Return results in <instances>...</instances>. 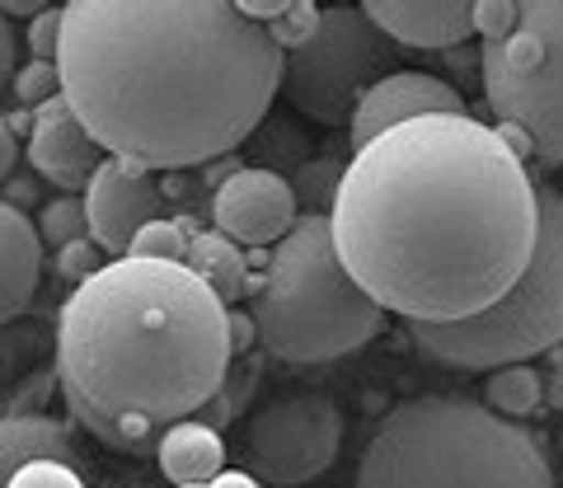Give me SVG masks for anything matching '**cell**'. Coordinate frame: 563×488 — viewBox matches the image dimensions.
<instances>
[{"label":"cell","mask_w":563,"mask_h":488,"mask_svg":"<svg viewBox=\"0 0 563 488\" xmlns=\"http://www.w3.org/2000/svg\"><path fill=\"white\" fill-rule=\"evenodd\" d=\"M333 244L385 315L455 324L517 287L536 254L540 188L474 113H437L352 151L329 202Z\"/></svg>","instance_id":"obj_1"},{"label":"cell","mask_w":563,"mask_h":488,"mask_svg":"<svg viewBox=\"0 0 563 488\" xmlns=\"http://www.w3.org/2000/svg\"><path fill=\"white\" fill-rule=\"evenodd\" d=\"M62 95L95 142L146 169L244 146L282 90V52L231 0H66Z\"/></svg>","instance_id":"obj_2"},{"label":"cell","mask_w":563,"mask_h":488,"mask_svg":"<svg viewBox=\"0 0 563 488\" xmlns=\"http://www.w3.org/2000/svg\"><path fill=\"white\" fill-rule=\"evenodd\" d=\"M231 362V310L188 264L109 258L57 310L62 399L122 456H155L169 423L221 395Z\"/></svg>","instance_id":"obj_3"},{"label":"cell","mask_w":563,"mask_h":488,"mask_svg":"<svg viewBox=\"0 0 563 488\" xmlns=\"http://www.w3.org/2000/svg\"><path fill=\"white\" fill-rule=\"evenodd\" d=\"M357 488H559V479L526 423L465 395H418L376 423Z\"/></svg>","instance_id":"obj_4"},{"label":"cell","mask_w":563,"mask_h":488,"mask_svg":"<svg viewBox=\"0 0 563 488\" xmlns=\"http://www.w3.org/2000/svg\"><path fill=\"white\" fill-rule=\"evenodd\" d=\"M250 315L263 353L291 366L339 362L385 329V310L357 287L333 244L329 212H306L291 235L268 249Z\"/></svg>","instance_id":"obj_5"},{"label":"cell","mask_w":563,"mask_h":488,"mask_svg":"<svg viewBox=\"0 0 563 488\" xmlns=\"http://www.w3.org/2000/svg\"><path fill=\"white\" fill-rule=\"evenodd\" d=\"M409 339L422 357L455 371H498L526 357L554 353L563 343V193L540 188V231L536 254L517 287L488 306L484 315L455 324H409Z\"/></svg>","instance_id":"obj_6"},{"label":"cell","mask_w":563,"mask_h":488,"mask_svg":"<svg viewBox=\"0 0 563 488\" xmlns=\"http://www.w3.org/2000/svg\"><path fill=\"white\" fill-rule=\"evenodd\" d=\"M479 80L498 127L563 165V0H521L512 33L479 47Z\"/></svg>","instance_id":"obj_7"},{"label":"cell","mask_w":563,"mask_h":488,"mask_svg":"<svg viewBox=\"0 0 563 488\" xmlns=\"http://www.w3.org/2000/svg\"><path fill=\"white\" fill-rule=\"evenodd\" d=\"M390 71L395 43L372 24L366 5H329L320 10V29L310 33V43L287 52L282 95L296 113L339 127V122H352L366 90Z\"/></svg>","instance_id":"obj_8"},{"label":"cell","mask_w":563,"mask_h":488,"mask_svg":"<svg viewBox=\"0 0 563 488\" xmlns=\"http://www.w3.org/2000/svg\"><path fill=\"white\" fill-rule=\"evenodd\" d=\"M343 451V413L320 390H296L250 413L240 437V469L268 488H301L329 475Z\"/></svg>","instance_id":"obj_9"},{"label":"cell","mask_w":563,"mask_h":488,"mask_svg":"<svg viewBox=\"0 0 563 488\" xmlns=\"http://www.w3.org/2000/svg\"><path fill=\"white\" fill-rule=\"evenodd\" d=\"M301 217L306 212L296 202V188L273 169H235L211 193V231L235 240L240 249L282 244Z\"/></svg>","instance_id":"obj_10"},{"label":"cell","mask_w":563,"mask_h":488,"mask_svg":"<svg viewBox=\"0 0 563 488\" xmlns=\"http://www.w3.org/2000/svg\"><path fill=\"white\" fill-rule=\"evenodd\" d=\"M80 198H85V217H90V240L109 258H128L136 231L161 217L165 188L155 179V169L109 155Z\"/></svg>","instance_id":"obj_11"},{"label":"cell","mask_w":563,"mask_h":488,"mask_svg":"<svg viewBox=\"0 0 563 488\" xmlns=\"http://www.w3.org/2000/svg\"><path fill=\"white\" fill-rule=\"evenodd\" d=\"M437 113H470L451 80L428 76V71H390L366 90V99L357 103V113L347 122L352 151L372 146L390 127H404L413 118H437Z\"/></svg>","instance_id":"obj_12"},{"label":"cell","mask_w":563,"mask_h":488,"mask_svg":"<svg viewBox=\"0 0 563 488\" xmlns=\"http://www.w3.org/2000/svg\"><path fill=\"white\" fill-rule=\"evenodd\" d=\"M103 160H109V151L90 136V127L76 118V109L66 103V95L43 103V109L33 113L29 165L38 169V179L57 184L62 193H85Z\"/></svg>","instance_id":"obj_13"},{"label":"cell","mask_w":563,"mask_h":488,"mask_svg":"<svg viewBox=\"0 0 563 488\" xmlns=\"http://www.w3.org/2000/svg\"><path fill=\"white\" fill-rule=\"evenodd\" d=\"M372 24L404 47H461L474 33V0H366Z\"/></svg>","instance_id":"obj_14"},{"label":"cell","mask_w":563,"mask_h":488,"mask_svg":"<svg viewBox=\"0 0 563 488\" xmlns=\"http://www.w3.org/2000/svg\"><path fill=\"white\" fill-rule=\"evenodd\" d=\"M43 282V235L24 207L0 198V324L20 320Z\"/></svg>","instance_id":"obj_15"},{"label":"cell","mask_w":563,"mask_h":488,"mask_svg":"<svg viewBox=\"0 0 563 488\" xmlns=\"http://www.w3.org/2000/svg\"><path fill=\"white\" fill-rule=\"evenodd\" d=\"M155 465L169 479V488H202L217 475H225V442L217 428H207L202 418H184L169 423L155 442Z\"/></svg>","instance_id":"obj_16"},{"label":"cell","mask_w":563,"mask_h":488,"mask_svg":"<svg viewBox=\"0 0 563 488\" xmlns=\"http://www.w3.org/2000/svg\"><path fill=\"white\" fill-rule=\"evenodd\" d=\"M33 461H62L80 469V451L66 423L47 413H5L0 418V488H5Z\"/></svg>","instance_id":"obj_17"},{"label":"cell","mask_w":563,"mask_h":488,"mask_svg":"<svg viewBox=\"0 0 563 488\" xmlns=\"http://www.w3.org/2000/svg\"><path fill=\"white\" fill-rule=\"evenodd\" d=\"M188 268L221 296L225 310H235V301L254 296V282H250V249H240V244L225 240L221 231H192Z\"/></svg>","instance_id":"obj_18"},{"label":"cell","mask_w":563,"mask_h":488,"mask_svg":"<svg viewBox=\"0 0 563 488\" xmlns=\"http://www.w3.org/2000/svg\"><path fill=\"white\" fill-rule=\"evenodd\" d=\"M484 404L493 413L512 418V423H521V418H531L540 404H544V380L536 366H498V371H488V386H484Z\"/></svg>","instance_id":"obj_19"},{"label":"cell","mask_w":563,"mask_h":488,"mask_svg":"<svg viewBox=\"0 0 563 488\" xmlns=\"http://www.w3.org/2000/svg\"><path fill=\"white\" fill-rule=\"evenodd\" d=\"M188 244H192V231L184 221L174 217H155L151 225H141L128 258H151V264H188Z\"/></svg>","instance_id":"obj_20"},{"label":"cell","mask_w":563,"mask_h":488,"mask_svg":"<svg viewBox=\"0 0 563 488\" xmlns=\"http://www.w3.org/2000/svg\"><path fill=\"white\" fill-rule=\"evenodd\" d=\"M38 235L43 244H52V249H66V244H76L90 235V217H85V198L80 193H57L43 202L38 212Z\"/></svg>","instance_id":"obj_21"},{"label":"cell","mask_w":563,"mask_h":488,"mask_svg":"<svg viewBox=\"0 0 563 488\" xmlns=\"http://www.w3.org/2000/svg\"><path fill=\"white\" fill-rule=\"evenodd\" d=\"M10 95L20 99L24 109L38 113L43 103L62 99V66L57 62H24L20 71H14V80H10Z\"/></svg>","instance_id":"obj_22"},{"label":"cell","mask_w":563,"mask_h":488,"mask_svg":"<svg viewBox=\"0 0 563 488\" xmlns=\"http://www.w3.org/2000/svg\"><path fill=\"white\" fill-rule=\"evenodd\" d=\"M62 38H66V5H47L38 20L24 24V43L33 62H57L62 57Z\"/></svg>","instance_id":"obj_23"},{"label":"cell","mask_w":563,"mask_h":488,"mask_svg":"<svg viewBox=\"0 0 563 488\" xmlns=\"http://www.w3.org/2000/svg\"><path fill=\"white\" fill-rule=\"evenodd\" d=\"M320 29V5H310V0H291L287 14L268 29V38L282 47V52H296L310 43V33Z\"/></svg>","instance_id":"obj_24"},{"label":"cell","mask_w":563,"mask_h":488,"mask_svg":"<svg viewBox=\"0 0 563 488\" xmlns=\"http://www.w3.org/2000/svg\"><path fill=\"white\" fill-rule=\"evenodd\" d=\"M103 264H109V258H103V249L90 235L76 240V244H66V249H57V277H62V282H70V287H85Z\"/></svg>","instance_id":"obj_25"},{"label":"cell","mask_w":563,"mask_h":488,"mask_svg":"<svg viewBox=\"0 0 563 488\" xmlns=\"http://www.w3.org/2000/svg\"><path fill=\"white\" fill-rule=\"evenodd\" d=\"M5 488H85L80 469L76 465H62V461H33L14 475Z\"/></svg>","instance_id":"obj_26"},{"label":"cell","mask_w":563,"mask_h":488,"mask_svg":"<svg viewBox=\"0 0 563 488\" xmlns=\"http://www.w3.org/2000/svg\"><path fill=\"white\" fill-rule=\"evenodd\" d=\"M517 0H474V33H484V43H498L517 24Z\"/></svg>","instance_id":"obj_27"},{"label":"cell","mask_w":563,"mask_h":488,"mask_svg":"<svg viewBox=\"0 0 563 488\" xmlns=\"http://www.w3.org/2000/svg\"><path fill=\"white\" fill-rule=\"evenodd\" d=\"M14 71H20V38H14V24L0 14V90L14 80Z\"/></svg>","instance_id":"obj_28"},{"label":"cell","mask_w":563,"mask_h":488,"mask_svg":"<svg viewBox=\"0 0 563 488\" xmlns=\"http://www.w3.org/2000/svg\"><path fill=\"white\" fill-rule=\"evenodd\" d=\"M14 160H20V136H14L10 118H0V184H10Z\"/></svg>","instance_id":"obj_29"},{"label":"cell","mask_w":563,"mask_h":488,"mask_svg":"<svg viewBox=\"0 0 563 488\" xmlns=\"http://www.w3.org/2000/svg\"><path fill=\"white\" fill-rule=\"evenodd\" d=\"M250 343H258L254 315H244V310H231V347H235V353H244Z\"/></svg>","instance_id":"obj_30"},{"label":"cell","mask_w":563,"mask_h":488,"mask_svg":"<svg viewBox=\"0 0 563 488\" xmlns=\"http://www.w3.org/2000/svg\"><path fill=\"white\" fill-rule=\"evenodd\" d=\"M202 488H263L250 469H225V475H217L211 484H202Z\"/></svg>","instance_id":"obj_31"},{"label":"cell","mask_w":563,"mask_h":488,"mask_svg":"<svg viewBox=\"0 0 563 488\" xmlns=\"http://www.w3.org/2000/svg\"><path fill=\"white\" fill-rule=\"evenodd\" d=\"M47 5H33V0H5V5H0V14H5V20H38V14H43Z\"/></svg>","instance_id":"obj_32"},{"label":"cell","mask_w":563,"mask_h":488,"mask_svg":"<svg viewBox=\"0 0 563 488\" xmlns=\"http://www.w3.org/2000/svg\"><path fill=\"white\" fill-rule=\"evenodd\" d=\"M544 404L563 409V362H554V376H544Z\"/></svg>","instance_id":"obj_33"}]
</instances>
